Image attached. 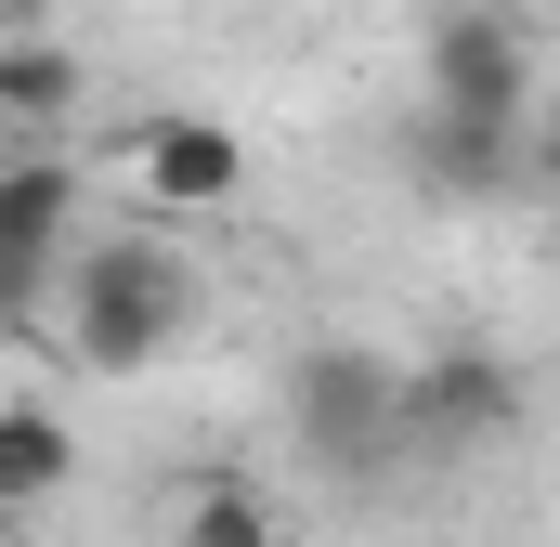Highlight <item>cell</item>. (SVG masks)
<instances>
[{
    "label": "cell",
    "mask_w": 560,
    "mask_h": 547,
    "mask_svg": "<svg viewBox=\"0 0 560 547\" xmlns=\"http://www.w3.org/2000/svg\"><path fill=\"white\" fill-rule=\"evenodd\" d=\"M52 300H66L79 365L131 379V365H156V352L196 326V261L156 248V235H105V248H66V261H52Z\"/></svg>",
    "instance_id": "cell-1"
},
{
    "label": "cell",
    "mask_w": 560,
    "mask_h": 547,
    "mask_svg": "<svg viewBox=\"0 0 560 547\" xmlns=\"http://www.w3.org/2000/svg\"><path fill=\"white\" fill-rule=\"evenodd\" d=\"M287 430H300V456L326 482H378L405 456V365L392 352H352V339L300 352L287 365Z\"/></svg>",
    "instance_id": "cell-2"
},
{
    "label": "cell",
    "mask_w": 560,
    "mask_h": 547,
    "mask_svg": "<svg viewBox=\"0 0 560 547\" xmlns=\"http://www.w3.org/2000/svg\"><path fill=\"white\" fill-rule=\"evenodd\" d=\"M522 417H535V379L509 352H482V339L405 365V443H430V456H495Z\"/></svg>",
    "instance_id": "cell-3"
},
{
    "label": "cell",
    "mask_w": 560,
    "mask_h": 547,
    "mask_svg": "<svg viewBox=\"0 0 560 547\" xmlns=\"http://www.w3.org/2000/svg\"><path fill=\"white\" fill-rule=\"evenodd\" d=\"M430 105L535 118V13H509V0H443V26H430Z\"/></svg>",
    "instance_id": "cell-4"
},
{
    "label": "cell",
    "mask_w": 560,
    "mask_h": 547,
    "mask_svg": "<svg viewBox=\"0 0 560 547\" xmlns=\"http://www.w3.org/2000/svg\"><path fill=\"white\" fill-rule=\"evenodd\" d=\"M66 248H79V170L52 143H13L0 156V326L39 313V287H52Z\"/></svg>",
    "instance_id": "cell-5"
},
{
    "label": "cell",
    "mask_w": 560,
    "mask_h": 547,
    "mask_svg": "<svg viewBox=\"0 0 560 547\" xmlns=\"http://www.w3.org/2000/svg\"><path fill=\"white\" fill-rule=\"evenodd\" d=\"M430 196H456V209H495V196H522V170H535V118H469V105H418V131H405Z\"/></svg>",
    "instance_id": "cell-6"
},
{
    "label": "cell",
    "mask_w": 560,
    "mask_h": 547,
    "mask_svg": "<svg viewBox=\"0 0 560 547\" xmlns=\"http://www.w3.org/2000/svg\"><path fill=\"white\" fill-rule=\"evenodd\" d=\"M131 170H143L156 209H235L248 196V143L222 131V118H183V105L131 118Z\"/></svg>",
    "instance_id": "cell-7"
},
{
    "label": "cell",
    "mask_w": 560,
    "mask_h": 547,
    "mask_svg": "<svg viewBox=\"0 0 560 547\" xmlns=\"http://www.w3.org/2000/svg\"><path fill=\"white\" fill-rule=\"evenodd\" d=\"M79 482V430L52 405H0V522H26V509H52Z\"/></svg>",
    "instance_id": "cell-8"
},
{
    "label": "cell",
    "mask_w": 560,
    "mask_h": 547,
    "mask_svg": "<svg viewBox=\"0 0 560 547\" xmlns=\"http://www.w3.org/2000/svg\"><path fill=\"white\" fill-rule=\"evenodd\" d=\"M170 547H287V522H275V496H261V482H235V469H183Z\"/></svg>",
    "instance_id": "cell-9"
},
{
    "label": "cell",
    "mask_w": 560,
    "mask_h": 547,
    "mask_svg": "<svg viewBox=\"0 0 560 547\" xmlns=\"http://www.w3.org/2000/svg\"><path fill=\"white\" fill-rule=\"evenodd\" d=\"M66 118H79V53L66 39H0V131L52 143Z\"/></svg>",
    "instance_id": "cell-10"
}]
</instances>
